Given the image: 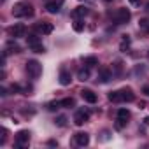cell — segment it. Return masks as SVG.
Returning <instances> with one entry per match:
<instances>
[{
    "mask_svg": "<svg viewBox=\"0 0 149 149\" xmlns=\"http://www.w3.org/2000/svg\"><path fill=\"white\" fill-rule=\"evenodd\" d=\"M63 2H65V0H51V2H47V4H46L47 13H51V14H58L60 9H61V6H63Z\"/></svg>",
    "mask_w": 149,
    "mask_h": 149,
    "instance_id": "obj_9",
    "label": "cell"
},
{
    "mask_svg": "<svg viewBox=\"0 0 149 149\" xmlns=\"http://www.w3.org/2000/svg\"><path fill=\"white\" fill-rule=\"evenodd\" d=\"M70 83H72V76H70V72L61 70V72H60V84H61V86H68Z\"/></svg>",
    "mask_w": 149,
    "mask_h": 149,
    "instance_id": "obj_15",
    "label": "cell"
},
{
    "mask_svg": "<svg viewBox=\"0 0 149 149\" xmlns=\"http://www.w3.org/2000/svg\"><path fill=\"white\" fill-rule=\"evenodd\" d=\"M109 100H111V102H114V104L123 102V100H121V93H119V91H111V93H109Z\"/></svg>",
    "mask_w": 149,
    "mask_h": 149,
    "instance_id": "obj_19",
    "label": "cell"
},
{
    "mask_svg": "<svg viewBox=\"0 0 149 149\" xmlns=\"http://www.w3.org/2000/svg\"><path fill=\"white\" fill-rule=\"evenodd\" d=\"M53 23H47V21H42V23H39L37 25V30L42 33V35H49V33H53Z\"/></svg>",
    "mask_w": 149,
    "mask_h": 149,
    "instance_id": "obj_14",
    "label": "cell"
},
{
    "mask_svg": "<svg viewBox=\"0 0 149 149\" xmlns=\"http://www.w3.org/2000/svg\"><path fill=\"white\" fill-rule=\"evenodd\" d=\"M77 79L83 81V83L90 79V68H88V67H84V68H81V70L77 72Z\"/></svg>",
    "mask_w": 149,
    "mask_h": 149,
    "instance_id": "obj_17",
    "label": "cell"
},
{
    "mask_svg": "<svg viewBox=\"0 0 149 149\" xmlns=\"http://www.w3.org/2000/svg\"><path fill=\"white\" fill-rule=\"evenodd\" d=\"M142 93H144L146 97H149V84H146V86L142 88Z\"/></svg>",
    "mask_w": 149,
    "mask_h": 149,
    "instance_id": "obj_25",
    "label": "cell"
},
{
    "mask_svg": "<svg viewBox=\"0 0 149 149\" xmlns=\"http://www.w3.org/2000/svg\"><path fill=\"white\" fill-rule=\"evenodd\" d=\"M88 119H90V112H88V111H84V109L77 111V112H76V116H74V123H76L77 126L84 125V123H86Z\"/></svg>",
    "mask_w": 149,
    "mask_h": 149,
    "instance_id": "obj_8",
    "label": "cell"
},
{
    "mask_svg": "<svg viewBox=\"0 0 149 149\" xmlns=\"http://www.w3.org/2000/svg\"><path fill=\"white\" fill-rule=\"evenodd\" d=\"M6 49H7V51H6L4 54H7V53H19V51H21V47H19L18 44H13V42H9Z\"/></svg>",
    "mask_w": 149,
    "mask_h": 149,
    "instance_id": "obj_20",
    "label": "cell"
},
{
    "mask_svg": "<svg viewBox=\"0 0 149 149\" xmlns=\"http://www.w3.org/2000/svg\"><path fill=\"white\" fill-rule=\"evenodd\" d=\"M54 123H56L58 126H65V125H67V118H65V116H58Z\"/></svg>",
    "mask_w": 149,
    "mask_h": 149,
    "instance_id": "obj_24",
    "label": "cell"
},
{
    "mask_svg": "<svg viewBox=\"0 0 149 149\" xmlns=\"http://www.w3.org/2000/svg\"><path fill=\"white\" fill-rule=\"evenodd\" d=\"M81 97H83L84 102H88V104H97V100H98L97 93H93L91 90H83V91H81Z\"/></svg>",
    "mask_w": 149,
    "mask_h": 149,
    "instance_id": "obj_12",
    "label": "cell"
},
{
    "mask_svg": "<svg viewBox=\"0 0 149 149\" xmlns=\"http://www.w3.org/2000/svg\"><path fill=\"white\" fill-rule=\"evenodd\" d=\"M32 14H33V7L28 2H18L13 7V16H16V18H26Z\"/></svg>",
    "mask_w": 149,
    "mask_h": 149,
    "instance_id": "obj_1",
    "label": "cell"
},
{
    "mask_svg": "<svg viewBox=\"0 0 149 149\" xmlns=\"http://www.w3.org/2000/svg\"><path fill=\"white\" fill-rule=\"evenodd\" d=\"M74 30H76V32H83L84 30V21L76 19V21H74Z\"/></svg>",
    "mask_w": 149,
    "mask_h": 149,
    "instance_id": "obj_21",
    "label": "cell"
},
{
    "mask_svg": "<svg viewBox=\"0 0 149 149\" xmlns=\"http://www.w3.org/2000/svg\"><path fill=\"white\" fill-rule=\"evenodd\" d=\"M105 2H112V0H105Z\"/></svg>",
    "mask_w": 149,
    "mask_h": 149,
    "instance_id": "obj_29",
    "label": "cell"
},
{
    "mask_svg": "<svg viewBox=\"0 0 149 149\" xmlns=\"http://www.w3.org/2000/svg\"><path fill=\"white\" fill-rule=\"evenodd\" d=\"M147 32H149V28H147Z\"/></svg>",
    "mask_w": 149,
    "mask_h": 149,
    "instance_id": "obj_30",
    "label": "cell"
},
{
    "mask_svg": "<svg viewBox=\"0 0 149 149\" xmlns=\"http://www.w3.org/2000/svg\"><path fill=\"white\" fill-rule=\"evenodd\" d=\"M60 107H61V100H60V102H49V104H47V109H49V111H58Z\"/></svg>",
    "mask_w": 149,
    "mask_h": 149,
    "instance_id": "obj_23",
    "label": "cell"
},
{
    "mask_svg": "<svg viewBox=\"0 0 149 149\" xmlns=\"http://www.w3.org/2000/svg\"><path fill=\"white\" fill-rule=\"evenodd\" d=\"M119 93H121L123 102H133L135 100V93H133L132 88H123V90H119Z\"/></svg>",
    "mask_w": 149,
    "mask_h": 149,
    "instance_id": "obj_13",
    "label": "cell"
},
{
    "mask_svg": "<svg viewBox=\"0 0 149 149\" xmlns=\"http://www.w3.org/2000/svg\"><path fill=\"white\" fill-rule=\"evenodd\" d=\"M144 125H147V126H149V116H147V118H144Z\"/></svg>",
    "mask_w": 149,
    "mask_h": 149,
    "instance_id": "obj_26",
    "label": "cell"
},
{
    "mask_svg": "<svg viewBox=\"0 0 149 149\" xmlns=\"http://www.w3.org/2000/svg\"><path fill=\"white\" fill-rule=\"evenodd\" d=\"M130 18H132V13H130L126 7H119V9L116 11V14H114L116 25H125V23L130 21Z\"/></svg>",
    "mask_w": 149,
    "mask_h": 149,
    "instance_id": "obj_3",
    "label": "cell"
},
{
    "mask_svg": "<svg viewBox=\"0 0 149 149\" xmlns=\"http://www.w3.org/2000/svg\"><path fill=\"white\" fill-rule=\"evenodd\" d=\"M30 142V132L28 130H21L16 133V139H14V146L16 147H26Z\"/></svg>",
    "mask_w": 149,
    "mask_h": 149,
    "instance_id": "obj_5",
    "label": "cell"
},
{
    "mask_svg": "<svg viewBox=\"0 0 149 149\" xmlns=\"http://www.w3.org/2000/svg\"><path fill=\"white\" fill-rule=\"evenodd\" d=\"M74 140H76V144H77L79 147H84V146L90 144V135L84 133V132H79V133L74 135Z\"/></svg>",
    "mask_w": 149,
    "mask_h": 149,
    "instance_id": "obj_11",
    "label": "cell"
},
{
    "mask_svg": "<svg viewBox=\"0 0 149 149\" xmlns=\"http://www.w3.org/2000/svg\"><path fill=\"white\" fill-rule=\"evenodd\" d=\"M111 79H112V70L109 67H102L98 70V81L100 83H109Z\"/></svg>",
    "mask_w": 149,
    "mask_h": 149,
    "instance_id": "obj_10",
    "label": "cell"
},
{
    "mask_svg": "<svg viewBox=\"0 0 149 149\" xmlns=\"http://www.w3.org/2000/svg\"><path fill=\"white\" fill-rule=\"evenodd\" d=\"M26 72L32 79H39L40 74H42V65L37 60H28L26 61Z\"/></svg>",
    "mask_w": 149,
    "mask_h": 149,
    "instance_id": "obj_2",
    "label": "cell"
},
{
    "mask_svg": "<svg viewBox=\"0 0 149 149\" xmlns=\"http://www.w3.org/2000/svg\"><path fill=\"white\" fill-rule=\"evenodd\" d=\"M88 14V7H84V6H79V7H76L72 11V18L74 19H77V18H83V16H86Z\"/></svg>",
    "mask_w": 149,
    "mask_h": 149,
    "instance_id": "obj_16",
    "label": "cell"
},
{
    "mask_svg": "<svg viewBox=\"0 0 149 149\" xmlns=\"http://www.w3.org/2000/svg\"><path fill=\"white\" fill-rule=\"evenodd\" d=\"M95 65H98V58H97V56H86V58H84V67L91 68V67H95Z\"/></svg>",
    "mask_w": 149,
    "mask_h": 149,
    "instance_id": "obj_18",
    "label": "cell"
},
{
    "mask_svg": "<svg viewBox=\"0 0 149 149\" xmlns=\"http://www.w3.org/2000/svg\"><path fill=\"white\" fill-rule=\"evenodd\" d=\"M25 33H26V26L23 23H16L14 26L9 28V35L14 39H21V37H25Z\"/></svg>",
    "mask_w": 149,
    "mask_h": 149,
    "instance_id": "obj_7",
    "label": "cell"
},
{
    "mask_svg": "<svg viewBox=\"0 0 149 149\" xmlns=\"http://www.w3.org/2000/svg\"><path fill=\"white\" fill-rule=\"evenodd\" d=\"M26 42H28V47L33 51V53H44L46 49H44V46H42V42H40V39L37 37V35H28L26 37Z\"/></svg>",
    "mask_w": 149,
    "mask_h": 149,
    "instance_id": "obj_4",
    "label": "cell"
},
{
    "mask_svg": "<svg viewBox=\"0 0 149 149\" xmlns=\"http://www.w3.org/2000/svg\"><path fill=\"white\" fill-rule=\"evenodd\" d=\"M146 11H149V4H147V6H146Z\"/></svg>",
    "mask_w": 149,
    "mask_h": 149,
    "instance_id": "obj_28",
    "label": "cell"
},
{
    "mask_svg": "<svg viewBox=\"0 0 149 149\" xmlns=\"http://www.w3.org/2000/svg\"><path fill=\"white\" fill-rule=\"evenodd\" d=\"M130 111L128 109H119L118 111V118H116V128L118 130H121L126 123H128V119H130Z\"/></svg>",
    "mask_w": 149,
    "mask_h": 149,
    "instance_id": "obj_6",
    "label": "cell"
},
{
    "mask_svg": "<svg viewBox=\"0 0 149 149\" xmlns=\"http://www.w3.org/2000/svg\"><path fill=\"white\" fill-rule=\"evenodd\" d=\"M128 2H130V4H133V6H137V4H139V0H128Z\"/></svg>",
    "mask_w": 149,
    "mask_h": 149,
    "instance_id": "obj_27",
    "label": "cell"
},
{
    "mask_svg": "<svg viewBox=\"0 0 149 149\" xmlns=\"http://www.w3.org/2000/svg\"><path fill=\"white\" fill-rule=\"evenodd\" d=\"M74 105H76L74 98H63L61 100V107H74Z\"/></svg>",
    "mask_w": 149,
    "mask_h": 149,
    "instance_id": "obj_22",
    "label": "cell"
}]
</instances>
